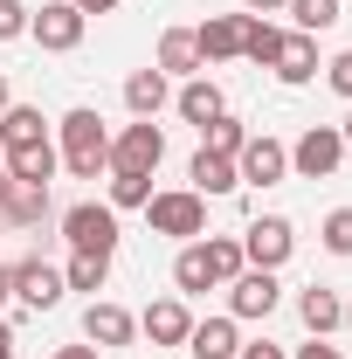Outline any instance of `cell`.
I'll return each instance as SVG.
<instances>
[{
	"instance_id": "1",
	"label": "cell",
	"mask_w": 352,
	"mask_h": 359,
	"mask_svg": "<svg viewBox=\"0 0 352 359\" xmlns=\"http://www.w3.org/2000/svg\"><path fill=\"white\" fill-rule=\"evenodd\" d=\"M62 166H69L76 180H97L104 166H111V132H104V118H97L90 104L62 118Z\"/></svg>"
},
{
	"instance_id": "2",
	"label": "cell",
	"mask_w": 352,
	"mask_h": 359,
	"mask_svg": "<svg viewBox=\"0 0 352 359\" xmlns=\"http://www.w3.org/2000/svg\"><path fill=\"white\" fill-rule=\"evenodd\" d=\"M62 235L76 256H118V208H97V201H76L62 215Z\"/></svg>"
},
{
	"instance_id": "3",
	"label": "cell",
	"mask_w": 352,
	"mask_h": 359,
	"mask_svg": "<svg viewBox=\"0 0 352 359\" xmlns=\"http://www.w3.org/2000/svg\"><path fill=\"white\" fill-rule=\"evenodd\" d=\"M159 159H166V132L152 118H138L111 138V173H159Z\"/></svg>"
},
{
	"instance_id": "4",
	"label": "cell",
	"mask_w": 352,
	"mask_h": 359,
	"mask_svg": "<svg viewBox=\"0 0 352 359\" xmlns=\"http://www.w3.org/2000/svg\"><path fill=\"white\" fill-rule=\"evenodd\" d=\"M145 222H152V235H208V201H201L194 187L152 194V201H145Z\"/></svg>"
},
{
	"instance_id": "5",
	"label": "cell",
	"mask_w": 352,
	"mask_h": 359,
	"mask_svg": "<svg viewBox=\"0 0 352 359\" xmlns=\"http://www.w3.org/2000/svg\"><path fill=\"white\" fill-rule=\"evenodd\" d=\"M339 159H346V132H339V125H311V132L290 145V173H304V180H332Z\"/></svg>"
},
{
	"instance_id": "6",
	"label": "cell",
	"mask_w": 352,
	"mask_h": 359,
	"mask_svg": "<svg viewBox=\"0 0 352 359\" xmlns=\"http://www.w3.org/2000/svg\"><path fill=\"white\" fill-rule=\"evenodd\" d=\"M83 21H90V14H76V0H48V7L28 14V35H35L48 55H69V48L83 42Z\"/></svg>"
},
{
	"instance_id": "7",
	"label": "cell",
	"mask_w": 352,
	"mask_h": 359,
	"mask_svg": "<svg viewBox=\"0 0 352 359\" xmlns=\"http://www.w3.org/2000/svg\"><path fill=\"white\" fill-rule=\"evenodd\" d=\"M290 249H297V235H290L283 215H263V222H249V235H242V263L249 269H283Z\"/></svg>"
},
{
	"instance_id": "8",
	"label": "cell",
	"mask_w": 352,
	"mask_h": 359,
	"mask_svg": "<svg viewBox=\"0 0 352 359\" xmlns=\"http://www.w3.org/2000/svg\"><path fill=\"white\" fill-rule=\"evenodd\" d=\"M62 290H69V283H62L55 263H42V256H21V263H14V297H21L28 311H55Z\"/></svg>"
},
{
	"instance_id": "9",
	"label": "cell",
	"mask_w": 352,
	"mask_h": 359,
	"mask_svg": "<svg viewBox=\"0 0 352 359\" xmlns=\"http://www.w3.org/2000/svg\"><path fill=\"white\" fill-rule=\"evenodd\" d=\"M235 173L249 180V187H276V180L290 173V145H276V138H249V145L235 152Z\"/></svg>"
},
{
	"instance_id": "10",
	"label": "cell",
	"mask_w": 352,
	"mask_h": 359,
	"mask_svg": "<svg viewBox=\"0 0 352 359\" xmlns=\"http://www.w3.org/2000/svg\"><path fill=\"white\" fill-rule=\"evenodd\" d=\"M0 222H7V228H42V222H48V187H35V180H14V173H7Z\"/></svg>"
},
{
	"instance_id": "11",
	"label": "cell",
	"mask_w": 352,
	"mask_h": 359,
	"mask_svg": "<svg viewBox=\"0 0 352 359\" xmlns=\"http://www.w3.org/2000/svg\"><path fill=\"white\" fill-rule=\"evenodd\" d=\"M228 304H235V318H269L276 311V269H242L228 283Z\"/></svg>"
},
{
	"instance_id": "12",
	"label": "cell",
	"mask_w": 352,
	"mask_h": 359,
	"mask_svg": "<svg viewBox=\"0 0 352 359\" xmlns=\"http://www.w3.org/2000/svg\"><path fill=\"white\" fill-rule=\"evenodd\" d=\"M132 332H138V318L125 311V304H90L83 311V339L104 353V346H132Z\"/></svg>"
},
{
	"instance_id": "13",
	"label": "cell",
	"mask_w": 352,
	"mask_h": 359,
	"mask_svg": "<svg viewBox=\"0 0 352 359\" xmlns=\"http://www.w3.org/2000/svg\"><path fill=\"white\" fill-rule=\"evenodd\" d=\"M28 145H48V125L35 104H7L0 111V152H28Z\"/></svg>"
},
{
	"instance_id": "14",
	"label": "cell",
	"mask_w": 352,
	"mask_h": 359,
	"mask_svg": "<svg viewBox=\"0 0 352 359\" xmlns=\"http://www.w3.org/2000/svg\"><path fill=\"white\" fill-rule=\"evenodd\" d=\"M194 42H201V62H228V55H242V14H208V21L194 28Z\"/></svg>"
},
{
	"instance_id": "15",
	"label": "cell",
	"mask_w": 352,
	"mask_h": 359,
	"mask_svg": "<svg viewBox=\"0 0 352 359\" xmlns=\"http://www.w3.org/2000/svg\"><path fill=\"white\" fill-rule=\"evenodd\" d=\"M145 339L152 346H187V332H194V318H187V304L180 297H159V304H145Z\"/></svg>"
},
{
	"instance_id": "16",
	"label": "cell",
	"mask_w": 352,
	"mask_h": 359,
	"mask_svg": "<svg viewBox=\"0 0 352 359\" xmlns=\"http://www.w3.org/2000/svg\"><path fill=\"white\" fill-rule=\"evenodd\" d=\"M187 180H194V194L208 201V194H235L242 187V173H235V159H221V152H194V166H187Z\"/></svg>"
},
{
	"instance_id": "17",
	"label": "cell",
	"mask_w": 352,
	"mask_h": 359,
	"mask_svg": "<svg viewBox=\"0 0 352 359\" xmlns=\"http://www.w3.org/2000/svg\"><path fill=\"white\" fill-rule=\"evenodd\" d=\"M297 318L311 325V339H325V332H339V325H346V304H339V290L311 283L304 297H297Z\"/></svg>"
},
{
	"instance_id": "18",
	"label": "cell",
	"mask_w": 352,
	"mask_h": 359,
	"mask_svg": "<svg viewBox=\"0 0 352 359\" xmlns=\"http://www.w3.org/2000/svg\"><path fill=\"white\" fill-rule=\"evenodd\" d=\"M187 353H194V359H235V353H242L235 318H208V325H194V332H187Z\"/></svg>"
},
{
	"instance_id": "19",
	"label": "cell",
	"mask_w": 352,
	"mask_h": 359,
	"mask_svg": "<svg viewBox=\"0 0 352 359\" xmlns=\"http://www.w3.org/2000/svg\"><path fill=\"white\" fill-rule=\"evenodd\" d=\"M283 83H311L318 76V42L311 35H283V48H276V62H269Z\"/></svg>"
},
{
	"instance_id": "20",
	"label": "cell",
	"mask_w": 352,
	"mask_h": 359,
	"mask_svg": "<svg viewBox=\"0 0 352 359\" xmlns=\"http://www.w3.org/2000/svg\"><path fill=\"white\" fill-rule=\"evenodd\" d=\"M194 69H201L194 28H166V35H159V76H194Z\"/></svg>"
},
{
	"instance_id": "21",
	"label": "cell",
	"mask_w": 352,
	"mask_h": 359,
	"mask_svg": "<svg viewBox=\"0 0 352 359\" xmlns=\"http://www.w3.org/2000/svg\"><path fill=\"white\" fill-rule=\"evenodd\" d=\"M276 48H283V28H276V21H263V14H242V55H249V62H276Z\"/></svg>"
},
{
	"instance_id": "22",
	"label": "cell",
	"mask_w": 352,
	"mask_h": 359,
	"mask_svg": "<svg viewBox=\"0 0 352 359\" xmlns=\"http://www.w3.org/2000/svg\"><path fill=\"white\" fill-rule=\"evenodd\" d=\"M221 111H228V104H221V90L208 83V76H194V83L180 90V118H187V125H215Z\"/></svg>"
},
{
	"instance_id": "23",
	"label": "cell",
	"mask_w": 352,
	"mask_h": 359,
	"mask_svg": "<svg viewBox=\"0 0 352 359\" xmlns=\"http://www.w3.org/2000/svg\"><path fill=\"white\" fill-rule=\"evenodd\" d=\"M125 104H132V118H159V104H166V76H159V69H132Z\"/></svg>"
},
{
	"instance_id": "24",
	"label": "cell",
	"mask_w": 352,
	"mask_h": 359,
	"mask_svg": "<svg viewBox=\"0 0 352 359\" xmlns=\"http://www.w3.org/2000/svg\"><path fill=\"white\" fill-rule=\"evenodd\" d=\"M173 283H180V297H201V290H215V269H208V249H201V242H194V249H180Z\"/></svg>"
},
{
	"instance_id": "25",
	"label": "cell",
	"mask_w": 352,
	"mask_h": 359,
	"mask_svg": "<svg viewBox=\"0 0 352 359\" xmlns=\"http://www.w3.org/2000/svg\"><path fill=\"white\" fill-rule=\"evenodd\" d=\"M283 14L297 21V35H325V28H339V0H290Z\"/></svg>"
},
{
	"instance_id": "26",
	"label": "cell",
	"mask_w": 352,
	"mask_h": 359,
	"mask_svg": "<svg viewBox=\"0 0 352 359\" xmlns=\"http://www.w3.org/2000/svg\"><path fill=\"white\" fill-rule=\"evenodd\" d=\"M7 173H14V180H35V187H48V173H55V145H28V152H7Z\"/></svg>"
},
{
	"instance_id": "27",
	"label": "cell",
	"mask_w": 352,
	"mask_h": 359,
	"mask_svg": "<svg viewBox=\"0 0 352 359\" xmlns=\"http://www.w3.org/2000/svg\"><path fill=\"white\" fill-rule=\"evenodd\" d=\"M201 249H208V269H215V283H235V276H242V242H235V235H215V242H201Z\"/></svg>"
},
{
	"instance_id": "28",
	"label": "cell",
	"mask_w": 352,
	"mask_h": 359,
	"mask_svg": "<svg viewBox=\"0 0 352 359\" xmlns=\"http://www.w3.org/2000/svg\"><path fill=\"white\" fill-rule=\"evenodd\" d=\"M104 276H111V256H69V269H62L69 290H104Z\"/></svg>"
},
{
	"instance_id": "29",
	"label": "cell",
	"mask_w": 352,
	"mask_h": 359,
	"mask_svg": "<svg viewBox=\"0 0 352 359\" xmlns=\"http://www.w3.org/2000/svg\"><path fill=\"white\" fill-rule=\"evenodd\" d=\"M201 138H208V152H221V159H235V152L249 145V132H242V125H235L228 111H221L215 125H201Z\"/></svg>"
},
{
	"instance_id": "30",
	"label": "cell",
	"mask_w": 352,
	"mask_h": 359,
	"mask_svg": "<svg viewBox=\"0 0 352 359\" xmlns=\"http://www.w3.org/2000/svg\"><path fill=\"white\" fill-rule=\"evenodd\" d=\"M152 201V173H111V208H145Z\"/></svg>"
},
{
	"instance_id": "31",
	"label": "cell",
	"mask_w": 352,
	"mask_h": 359,
	"mask_svg": "<svg viewBox=\"0 0 352 359\" xmlns=\"http://www.w3.org/2000/svg\"><path fill=\"white\" fill-rule=\"evenodd\" d=\"M318 235H325V249H332V256H352V208H332Z\"/></svg>"
},
{
	"instance_id": "32",
	"label": "cell",
	"mask_w": 352,
	"mask_h": 359,
	"mask_svg": "<svg viewBox=\"0 0 352 359\" xmlns=\"http://www.w3.org/2000/svg\"><path fill=\"white\" fill-rule=\"evenodd\" d=\"M28 14H35V7H21V0H0V42H21V35H28Z\"/></svg>"
},
{
	"instance_id": "33",
	"label": "cell",
	"mask_w": 352,
	"mask_h": 359,
	"mask_svg": "<svg viewBox=\"0 0 352 359\" xmlns=\"http://www.w3.org/2000/svg\"><path fill=\"white\" fill-rule=\"evenodd\" d=\"M325 83L339 90V97H352V48H339V55L325 62Z\"/></svg>"
},
{
	"instance_id": "34",
	"label": "cell",
	"mask_w": 352,
	"mask_h": 359,
	"mask_svg": "<svg viewBox=\"0 0 352 359\" xmlns=\"http://www.w3.org/2000/svg\"><path fill=\"white\" fill-rule=\"evenodd\" d=\"M297 359H346V353H339V346H325V339H311V346H304Z\"/></svg>"
},
{
	"instance_id": "35",
	"label": "cell",
	"mask_w": 352,
	"mask_h": 359,
	"mask_svg": "<svg viewBox=\"0 0 352 359\" xmlns=\"http://www.w3.org/2000/svg\"><path fill=\"white\" fill-rule=\"evenodd\" d=\"M48 359H104V353H97V346H55Z\"/></svg>"
},
{
	"instance_id": "36",
	"label": "cell",
	"mask_w": 352,
	"mask_h": 359,
	"mask_svg": "<svg viewBox=\"0 0 352 359\" xmlns=\"http://www.w3.org/2000/svg\"><path fill=\"white\" fill-rule=\"evenodd\" d=\"M242 7H249V14H283L290 0H242Z\"/></svg>"
},
{
	"instance_id": "37",
	"label": "cell",
	"mask_w": 352,
	"mask_h": 359,
	"mask_svg": "<svg viewBox=\"0 0 352 359\" xmlns=\"http://www.w3.org/2000/svg\"><path fill=\"white\" fill-rule=\"evenodd\" d=\"M111 7H125V0H76V14H111Z\"/></svg>"
},
{
	"instance_id": "38",
	"label": "cell",
	"mask_w": 352,
	"mask_h": 359,
	"mask_svg": "<svg viewBox=\"0 0 352 359\" xmlns=\"http://www.w3.org/2000/svg\"><path fill=\"white\" fill-rule=\"evenodd\" d=\"M235 359H283V353H276V346H242Z\"/></svg>"
},
{
	"instance_id": "39",
	"label": "cell",
	"mask_w": 352,
	"mask_h": 359,
	"mask_svg": "<svg viewBox=\"0 0 352 359\" xmlns=\"http://www.w3.org/2000/svg\"><path fill=\"white\" fill-rule=\"evenodd\" d=\"M0 359H14V325L0 318Z\"/></svg>"
},
{
	"instance_id": "40",
	"label": "cell",
	"mask_w": 352,
	"mask_h": 359,
	"mask_svg": "<svg viewBox=\"0 0 352 359\" xmlns=\"http://www.w3.org/2000/svg\"><path fill=\"white\" fill-rule=\"evenodd\" d=\"M7 297H14V269L0 263V304H7Z\"/></svg>"
},
{
	"instance_id": "41",
	"label": "cell",
	"mask_w": 352,
	"mask_h": 359,
	"mask_svg": "<svg viewBox=\"0 0 352 359\" xmlns=\"http://www.w3.org/2000/svg\"><path fill=\"white\" fill-rule=\"evenodd\" d=\"M7 104H14V90H7V69H0V111H7Z\"/></svg>"
},
{
	"instance_id": "42",
	"label": "cell",
	"mask_w": 352,
	"mask_h": 359,
	"mask_svg": "<svg viewBox=\"0 0 352 359\" xmlns=\"http://www.w3.org/2000/svg\"><path fill=\"white\" fill-rule=\"evenodd\" d=\"M346 145H352V118H346Z\"/></svg>"
},
{
	"instance_id": "43",
	"label": "cell",
	"mask_w": 352,
	"mask_h": 359,
	"mask_svg": "<svg viewBox=\"0 0 352 359\" xmlns=\"http://www.w3.org/2000/svg\"><path fill=\"white\" fill-rule=\"evenodd\" d=\"M0 173H7V152H0Z\"/></svg>"
},
{
	"instance_id": "44",
	"label": "cell",
	"mask_w": 352,
	"mask_h": 359,
	"mask_svg": "<svg viewBox=\"0 0 352 359\" xmlns=\"http://www.w3.org/2000/svg\"><path fill=\"white\" fill-rule=\"evenodd\" d=\"M346 325H352V304H346Z\"/></svg>"
},
{
	"instance_id": "45",
	"label": "cell",
	"mask_w": 352,
	"mask_h": 359,
	"mask_svg": "<svg viewBox=\"0 0 352 359\" xmlns=\"http://www.w3.org/2000/svg\"><path fill=\"white\" fill-rule=\"evenodd\" d=\"M0 235H7V222H0Z\"/></svg>"
}]
</instances>
